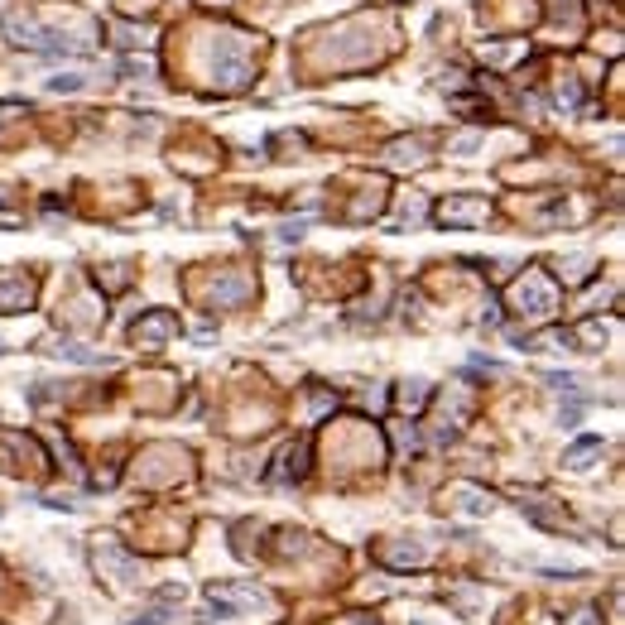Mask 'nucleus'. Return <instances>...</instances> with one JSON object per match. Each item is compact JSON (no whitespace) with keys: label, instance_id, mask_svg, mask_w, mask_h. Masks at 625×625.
Masks as SVG:
<instances>
[{"label":"nucleus","instance_id":"obj_1","mask_svg":"<svg viewBox=\"0 0 625 625\" xmlns=\"http://www.w3.org/2000/svg\"><path fill=\"white\" fill-rule=\"evenodd\" d=\"M125 625H164V621H125Z\"/></svg>","mask_w":625,"mask_h":625}]
</instances>
